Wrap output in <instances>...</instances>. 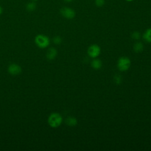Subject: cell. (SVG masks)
<instances>
[{
    "label": "cell",
    "mask_w": 151,
    "mask_h": 151,
    "mask_svg": "<svg viewBox=\"0 0 151 151\" xmlns=\"http://www.w3.org/2000/svg\"><path fill=\"white\" fill-rule=\"evenodd\" d=\"M63 122L61 115L58 113H51L48 118V123L49 125L53 128H56L60 126Z\"/></svg>",
    "instance_id": "1"
},
{
    "label": "cell",
    "mask_w": 151,
    "mask_h": 151,
    "mask_svg": "<svg viewBox=\"0 0 151 151\" xmlns=\"http://www.w3.org/2000/svg\"><path fill=\"white\" fill-rule=\"evenodd\" d=\"M35 42L36 45L40 48H45L50 44L49 38L44 35L39 34L35 38Z\"/></svg>",
    "instance_id": "2"
},
{
    "label": "cell",
    "mask_w": 151,
    "mask_h": 151,
    "mask_svg": "<svg viewBox=\"0 0 151 151\" xmlns=\"http://www.w3.org/2000/svg\"><path fill=\"white\" fill-rule=\"evenodd\" d=\"M130 60L126 57H120L117 61V67L121 71H126L128 70L130 67Z\"/></svg>",
    "instance_id": "3"
},
{
    "label": "cell",
    "mask_w": 151,
    "mask_h": 151,
    "mask_svg": "<svg viewBox=\"0 0 151 151\" xmlns=\"http://www.w3.org/2000/svg\"><path fill=\"white\" fill-rule=\"evenodd\" d=\"M60 12L63 17H64L66 19H73L76 16L75 11L73 9H72L70 7H67V6L63 7L60 9Z\"/></svg>",
    "instance_id": "4"
},
{
    "label": "cell",
    "mask_w": 151,
    "mask_h": 151,
    "mask_svg": "<svg viewBox=\"0 0 151 151\" xmlns=\"http://www.w3.org/2000/svg\"><path fill=\"white\" fill-rule=\"evenodd\" d=\"M100 47L97 44H93L90 45L87 50V53L88 55L93 58H95L97 57H98L100 55Z\"/></svg>",
    "instance_id": "5"
},
{
    "label": "cell",
    "mask_w": 151,
    "mask_h": 151,
    "mask_svg": "<svg viewBox=\"0 0 151 151\" xmlns=\"http://www.w3.org/2000/svg\"><path fill=\"white\" fill-rule=\"evenodd\" d=\"M8 73L11 75L16 76L21 73L22 69L19 65L16 64H11L8 67Z\"/></svg>",
    "instance_id": "6"
},
{
    "label": "cell",
    "mask_w": 151,
    "mask_h": 151,
    "mask_svg": "<svg viewBox=\"0 0 151 151\" xmlns=\"http://www.w3.org/2000/svg\"><path fill=\"white\" fill-rule=\"evenodd\" d=\"M57 55V51L54 48H50L46 53V57L47 59L50 60H52L54 59Z\"/></svg>",
    "instance_id": "7"
},
{
    "label": "cell",
    "mask_w": 151,
    "mask_h": 151,
    "mask_svg": "<svg viewBox=\"0 0 151 151\" xmlns=\"http://www.w3.org/2000/svg\"><path fill=\"white\" fill-rule=\"evenodd\" d=\"M65 123L70 126H75L77 124V120L73 116H69L65 119Z\"/></svg>",
    "instance_id": "8"
},
{
    "label": "cell",
    "mask_w": 151,
    "mask_h": 151,
    "mask_svg": "<svg viewBox=\"0 0 151 151\" xmlns=\"http://www.w3.org/2000/svg\"><path fill=\"white\" fill-rule=\"evenodd\" d=\"M91 67L94 68V69H96V70H98V69H100L101 66H102V63L101 61V60H100L99 59H94L91 63Z\"/></svg>",
    "instance_id": "9"
},
{
    "label": "cell",
    "mask_w": 151,
    "mask_h": 151,
    "mask_svg": "<svg viewBox=\"0 0 151 151\" xmlns=\"http://www.w3.org/2000/svg\"><path fill=\"white\" fill-rule=\"evenodd\" d=\"M143 38L147 42H151V28L147 29L143 34Z\"/></svg>",
    "instance_id": "10"
},
{
    "label": "cell",
    "mask_w": 151,
    "mask_h": 151,
    "mask_svg": "<svg viewBox=\"0 0 151 151\" xmlns=\"http://www.w3.org/2000/svg\"><path fill=\"white\" fill-rule=\"evenodd\" d=\"M144 49V47L142 43L140 42H137L136 44H134L133 46V50L136 52H142Z\"/></svg>",
    "instance_id": "11"
},
{
    "label": "cell",
    "mask_w": 151,
    "mask_h": 151,
    "mask_svg": "<svg viewBox=\"0 0 151 151\" xmlns=\"http://www.w3.org/2000/svg\"><path fill=\"white\" fill-rule=\"evenodd\" d=\"M36 8V4L34 2V1L30 2L28 3L26 5V9L29 12L34 11Z\"/></svg>",
    "instance_id": "12"
},
{
    "label": "cell",
    "mask_w": 151,
    "mask_h": 151,
    "mask_svg": "<svg viewBox=\"0 0 151 151\" xmlns=\"http://www.w3.org/2000/svg\"><path fill=\"white\" fill-rule=\"evenodd\" d=\"M114 80L115 83H116L117 84H119L122 83V78L120 75L117 74V75H115V76L114 77Z\"/></svg>",
    "instance_id": "13"
},
{
    "label": "cell",
    "mask_w": 151,
    "mask_h": 151,
    "mask_svg": "<svg viewBox=\"0 0 151 151\" xmlns=\"http://www.w3.org/2000/svg\"><path fill=\"white\" fill-rule=\"evenodd\" d=\"M105 4V0H95V4L98 7L103 6Z\"/></svg>",
    "instance_id": "14"
},
{
    "label": "cell",
    "mask_w": 151,
    "mask_h": 151,
    "mask_svg": "<svg viewBox=\"0 0 151 151\" xmlns=\"http://www.w3.org/2000/svg\"><path fill=\"white\" fill-rule=\"evenodd\" d=\"M140 34L138 31H134L132 34V37L133 39L134 40H139L140 38Z\"/></svg>",
    "instance_id": "15"
},
{
    "label": "cell",
    "mask_w": 151,
    "mask_h": 151,
    "mask_svg": "<svg viewBox=\"0 0 151 151\" xmlns=\"http://www.w3.org/2000/svg\"><path fill=\"white\" fill-rule=\"evenodd\" d=\"M53 42L55 44H60L61 42V38L59 36H55L53 38Z\"/></svg>",
    "instance_id": "16"
},
{
    "label": "cell",
    "mask_w": 151,
    "mask_h": 151,
    "mask_svg": "<svg viewBox=\"0 0 151 151\" xmlns=\"http://www.w3.org/2000/svg\"><path fill=\"white\" fill-rule=\"evenodd\" d=\"M2 12H3V9H2V6H0V15H1V14H2Z\"/></svg>",
    "instance_id": "17"
},
{
    "label": "cell",
    "mask_w": 151,
    "mask_h": 151,
    "mask_svg": "<svg viewBox=\"0 0 151 151\" xmlns=\"http://www.w3.org/2000/svg\"><path fill=\"white\" fill-rule=\"evenodd\" d=\"M65 2H72L73 0H64Z\"/></svg>",
    "instance_id": "18"
},
{
    "label": "cell",
    "mask_w": 151,
    "mask_h": 151,
    "mask_svg": "<svg viewBox=\"0 0 151 151\" xmlns=\"http://www.w3.org/2000/svg\"><path fill=\"white\" fill-rule=\"evenodd\" d=\"M125 1H126L127 2H132V1H133L134 0H125Z\"/></svg>",
    "instance_id": "19"
},
{
    "label": "cell",
    "mask_w": 151,
    "mask_h": 151,
    "mask_svg": "<svg viewBox=\"0 0 151 151\" xmlns=\"http://www.w3.org/2000/svg\"><path fill=\"white\" fill-rule=\"evenodd\" d=\"M31 1H38V0H31Z\"/></svg>",
    "instance_id": "20"
}]
</instances>
